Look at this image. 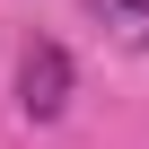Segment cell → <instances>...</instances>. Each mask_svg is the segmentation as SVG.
<instances>
[{
  "label": "cell",
  "instance_id": "6da1fadb",
  "mask_svg": "<svg viewBox=\"0 0 149 149\" xmlns=\"http://www.w3.org/2000/svg\"><path fill=\"white\" fill-rule=\"evenodd\" d=\"M18 105H26L35 123H53V114L70 105V53H61V44H26V53H18Z\"/></svg>",
  "mask_w": 149,
  "mask_h": 149
},
{
  "label": "cell",
  "instance_id": "7a4b0ae2",
  "mask_svg": "<svg viewBox=\"0 0 149 149\" xmlns=\"http://www.w3.org/2000/svg\"><path fill=\"white\" fill-rule=\"evenodd\" d=\"M123 9H132V18H149V0H123Z\"/></svg>",
  "mask_w": 149,
  "mask_h": 149
}]
</instances>
